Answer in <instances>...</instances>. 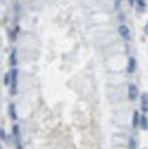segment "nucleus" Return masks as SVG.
<instances>
[{
  "label": "nucleus",
  "mask_w": 148,
  "mask_h": 149,
  "mask_svg": "<svg viewBox=\"0 0 148 149\" xmlns=\"http://www.w3.org/2000/svg\"><path fill=\"white\" fill-rule=\"evenodd\" d=\"M17 31H18V27H17L16 30H13V31L11 32V38H12V40H13V41H15V40H16Z\"/></svg>",
  "instance_id": "4468645a"
},
{
  "label": "nucleus",
  "mask_w": 148,
  "mask_h": 149,
  "mask_svg": "<svg viewBox=\"0 0 148 149\" xmlns=\"http://www.w3.org/2000/svg\"><path fill=\"white\" fill-rule=\"evenodd\" d=\"M17 81H18V70L13 68L10 72V93L16 95L17 93Z\"/></svg>",
  "instance_id": "f257e3e1"
},
{
  "label": "nucleus",
  "mask_w": 148,
  "mask_h": 149,
  "mask_svg": "<svg viewBox=\"0 0 148 149\" xmlns=\"http://www.w3.org/2000/svg\"><path fill=\"white\" fill-rule=\"evenodd\" d=\"M8 114L10 118L14 121L17 120V110H16V105L14 103H10L8 105Z\"/></svg>",
  "instance_id": "423d86ee"
},
{
  "label": "nucleus",
  "mask_w": 148,
  "mask_h": 149,
  "mask_svg": "<svg viewBox=\"0 0 148 149\" xmlns=\"http://www.w3.org/2000/svg\"><path fill=\"white\" fill-rule=\"evenodd\" d=\"M10 82V72H8L4 75V84L5 85H8Z\"/></svg>",
  "instance_id": "f8f14e48"
},
{
  "label": "nucleus",
  "mask_w": 148,
  "mask_h": 149,
  "mask_svg": "<svg viewBox=\"0 0 148 149\" xmlns=\"http://www.w3.org/2000/svg\"><path fill=\"white\" fill-rule=\"evenodd\" d=\"M141 110L144 113H148V93H144L141 95Z\"/></svg>",
  "instance_id": "7ed1b4c3"
},
{
  "label": "nucleus",
  "mask_w": 148,
  "mask_h": 149,
  "mask_svg": "<svg viewBox=\"0 0 148 149\" xmlns=\"http://www.w3.org/2000/svg\"><path fill=\"white\" fill-rule=\"evenodd\" d=\"M141 129H143V130H147L148 129V119L147 117L143 114V115H141V118H140V125Z\"/></svg>",
  "instance_id": "9d476101"
},
{
  "label": "nucleus",
  "mask_w": 148,
  "mask_h": 149,
  "mask_svg": "<svg viewBox=\"0 0 148 149\" xmlns=\"http://www.w3.org/2000/svg\"><path fill=\"white\" fill-rule=\"evenodd\" d=\"M145 34L146 35H148V22L145 24Z\"/></svg>",
  "instance_id": "dca6fc26"
},
{
  "label": "nucleus",
  "mask_w": 148,
  "mask_h": 149,
  "mask_svg": "<svg viewBox=\"0 0 148 149\" xmlns=\"http://www.w3.org/2000/svg\"><path fill=\"white\" fill-rule=\"evenodd\" d=\"M0 137H1L2 141H5L6 139V132L4 130V128L0 129Z\"/></svg>",
  "instance_id": "2eb2a0df"
},
{
  "label": "nucleus",
  "mask_w": 148,
  "mask_h": 149,
  "mask_svg": "<svg viewBox=\"0 0 148 149\" xmlns=\"http://www.w3.org/2000/svg\"><path fill=\"white\" fill-rule=\"evenodd\" d=\"M118 31H119L120 35L123 37L124 40H129L130 38V29H128L127 26L121 25L118 29Z\"/></svg>",
  "instance_id": "20e7f679"
},
{
  "label": "nucleus",
  "mask_w": 148,
  "mask_h": 149,
  "mask_svg": "<svg viewBox=\"0 0 148 149\" xmlns=\"http://www.w3.org/2000/svg\"><path fill=\"white\" fill-rule=\"evenodd\" d=\"M140 118H141V116L139 114V112L134 111L133 114V127L134 129H136L140 125Z\"/></svg>",
  "instance_id": "6e6552de"
},
{
  "label": "nucleus",
  "mask_w": 148,
  "mask_h": 149,
  "mask_svg": "<svg viewBox=\"0 0 148 149\" xmlns=\"http://www.w3.org/2000/svg\"><path fill=\"white\" fill-rule=\"evenodd\" d=\"M134 1H135V0H128V2H129V4H130V6H133V3H134Z\"/></svg>",
  "instance_id": "f3484780"
},
{
  "label": "nucleus",
  "mask_w": 148,
  "mask_h": 149,
  "mask_svg": "<svg viewBox=\"0 0 148 149\" xmlns=\"http://www.w3.org/2000/svg\"><path fill=\"white\" fill-rule=\"evenodd\" d=\"M136 69V60L133 57H130L128 60V65H127V72L128 73H133Z\"/></svg>",
  "instance_id": "39448f33"
},
{
  "label": "nucleus",
  "mask_w": 148,
  "mask_h": 149,
  "mask_svg": "<svg viewBox=\"0 0 148 149\" xmlns=\"http://www.w3.org/2000/svg\"><path fill=\"white\" fill-rule=\"evenodd\" d=\"M137 5L139 8H145V6H146V0H135Z\"/></svg>",
  "instance_id": "ddd939ff"
},
{
  "label": "nucleus",
  "mask_w": 148,
  "mask_h": 149,
  "mask_svg": "<svg viewBox=\"0 0 148 149\" xmlns=\"http://www.w3.org/2000/svg\"><path fill=\"white\" fill-rule=\"evenodd\" d=\"M128 147L129 149H136V141L134 140L133 137H131L129 139V143H128Z\"/></svg>",
  "instance_id": "9b49d317"
},
{
  "label": "nucleus",
  "mask_w": 148,
  "mask_h": 149,
  "mask_svg": "<svg viewBox=\"0 0 148 149\" xmlns=\"http://www.w3.org/2000/svg\"><path fill=\"white\" fill-rule=\"evenodd\" d=\"M138 96V88L135 84H130L128 87V98L131 101H135Z\"/></svg>",
  "instance_id": "f03ea898"
},
{
  "label": "nucleus",
  "mask_w": 148,
  "mask_h": 149,
  "mask_svg": "<svg viewBox=\"0 0 148 149\" xmlns=\"http://www.w3.org/2000/svg\"><path fill=\"white\" fill-rule=\"evenodd\" d=\"M16 149H23V147H22V146L20 144H18V145H17V148Z\"/></svg>",
  "instance_id": "a211bd4d"
},
{
  "label": "nucleus",
  "mask_w": 148,
  "mask_h": 149,
  "mask_svg": "<svg viewBox=\"0 0 148 149\" xmlns=\"http://www.w3.org/2000/svg\"><path fill=\"white\" fill-rule=\"evenodd\" d=\"M9 61H10V65L12 67L17 66V49H13V50L11 51L10 58H9Z\"/></svg>",
  "instance_id": "1a4fd4ad"
},
{
  "label": "nucleus",
  "mask_w": 148,
  "mask_h": 149,
  "mask_svg": "<svg viewBox=\"0 0 148 149\" xmlns=\"http://www.w3.org/2000/svg\"><path fill=\"white\" fill-rule=\"evenodd\" d=\"M0 149H3V147H2V146H1V148H0Z\"/></svg>",
  "instance_id": "6ab92c4d"
},
{
  "label": "nucleus",
  "mask_w": 148,
  "mask_h": 149,
  "mask_svg": "<svg viewBox=\"0 0 148 149\" xmlns=\"http://www.w3.org/2000/svg\"><path fill=\"white\" fill-rule=\"evenodd\" d=\"M12 133H13V135H14V137H15L17 145L20 144V143H19V142H20V131H19L18 125H13Z\"/></svg>",
  "instance_id": "0eeeda50"
}]
</instances>
